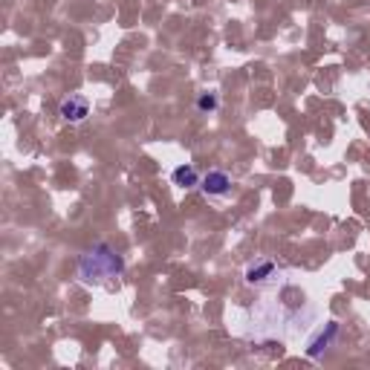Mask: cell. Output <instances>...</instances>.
I'll list each match as a JSON object with an SVG mask.
<instances>
[{
	"mask_svg": "<svg viewBox=\"0 0 370 370\" xmlns=\"http://www.w3.org/2000/svg\"><path fill=\"white\" fill-rule=\"evenodd\" d=\"M275 275H278V266H275L272 260H255V263L246 266V284H252V287H266Z\"/></svg>",
	"mask_w": 370,
	"mask_h": 370,
	"instance_id": "277c9868",
	"label": "cell"
},
{
	"mask_svg": "<svg viewBox=\"0 0 370 370\" xmlns=\"http://www.w3.org/2000/svg\"><path fill=\"white\" fill-rule=\"evenodd\" d=\"M171 179H174V185H179V189H185V191L194 189V185H200V174H197L194 165H179V168H174Z\"/></svg>",
	"mask_w": 370,
	"mask_h": 370,
	"instance_id": "8992f818",
	"label": "cell"
},
{
	"mask_svg": "<svg viewBox=\"0 0 370 370\" xmlns=\"http://www.w3.org/2000/svg\"><path fill=\"white\" fill-rule=\"evenodd\" d=\"M217 105H220V102H217L214 92H203V96L197 99V110H200V113H214Z\"/></svg>",
	"mask_w": 370,
	"mask_h": 370,
	"instance_id": "52a82bcc",
	"label": "cell"
},
{
	"mask_svg": "<svg viewBox=\"0 0 370 370\" xmlns=\"http://www.w3.org/2000/svg\"><path fill=\"white\" fill-rule=\"evenodd\" d=\"M336 336H339V324L336 321H327V327H324L312 342H310V347H307V353L312 356V359H318L324 350H327L333 342H336Z\"/></svg>",
	"mask_w": 370,
	"mask_h": 370,
	"instance_id": "5b68a950",
	"label": "cell"
},
{
	"mask_svg": "<svg viewBox=\"0 0 370 370\" xmlns=\"http://www.w3.org/2000/svg\"><path fill=\"white\" fill-rule=\"evenodd\" d=\"M122 272H125V260L110 243H96L78 260V278L87 287H102V284L119 281Z\"/></svg>",
	"mask_w": 370,
	"mask_h": 370,
	"instance_id": "6da1fadb",
	"label": "cell"
},
{
	"mask_svg": "<svg viewBox=\"0 0 370 370\" xmlns=\"http://www.w3.org/2000/svg\"><path fill=\"white\" fill-rule=\"evenodd\" d=\"M200 189L206 197H228L231 194V176L226 171H208L203 179H200Z\"/></svg>",
	"mask_w": 370,
	"mask_h": 370,
	"instance_id": "3957f363",
	"label": "cell"
},
{
	"mask_svg": "<svg viewBox=\"0 0 370 370\" xmlns=\"http://www.w3.org/2000/svg\"><path fill=\"white\" fill-rule=\"evenodd\" d=\"M61 119L70 122V125H81L87 116H90V99L87 96H78V92H73V96H67L58 107Z\"/></svg>",
	"mask_w": 370,
	"mask_h": 370,
	"instance_id": "7a4b0ae2",
	"label": "cell"
}]
</instances>
